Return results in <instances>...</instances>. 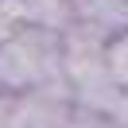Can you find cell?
I'll return each instance as SVG.
<instances>
[{
    "mask_svg": "<svg viewBox=\"0 0 128 128\" xmlns=\"http://www.w3.org/2000/svg\"><path fill=\"white\" fill-rule=\"evenodd\" d=\"M105 70H109L112 86L120 93H128V24L120 31H112L105 43Z\"/></svg>",
    "mask_w": 128,
    "mask_h": 128,
    "instance_id": "obj_3",
    "label": "cell"
},
{
    "mask_svg": "<svg viewBox=\"0 0 128 128\" xmlns=\"http://www.w3.org/2000/svg\"><path fill=\"white\" fill-rule=\"evenodd\" d=\"M43 89H70L62 78V31L16 27L0 43V93L35 97Z\"/></svg>",
    "mask_w": 128,
    "mask_h": 128,
    "instance_id": "obj_1",
    "label": "cell"
},
{
    "mask_svg": "<svg viewBox=\"0 0 128 128\" xmlns=\"http://www.w3.org/2000/svg\"><path fill=\"white\" fill-rule=\"evenodd\" d=\"M124 12H128V0H124Z\"/></svg>",
    "mask_w": 128,
    "mask_h": 128,
    "instance_id": "obj_4",
    "label": "cell"
},
{
    "mask_svg": "<svg viewBox=\"0 0 128 128\" xmlns=\"http://www.w3.org/2000/svg\"><path fill=\"white\" fill-rule=\"evenodd\" d=\"M0 8L8 12L20 27H50V31H66L74 20L66 0H0Z\"/></svg>",
    "mask_w": 128,
    "mask_h": 128,
    "instance_id": "obj_2",
    "label": "cell"
}]
</instances>
